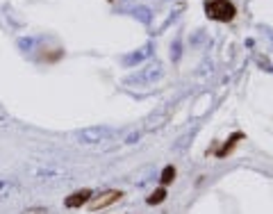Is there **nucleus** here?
Masks as SVG:
<instances>
[{"label": "nucleus", "mask_w": 273, "mask_h": 214, "mask_svg": "<svg viewBox=\"0 0 273 214\" xmlns=\"http://www.w3.org/2000/svg\"><path fill=\"white\" fill-rule=\"evenodd\" d=\"M205 14H207V19L228 23V21L234 19L237 9H234V5L230 0H205Z\"/></svg>", "instance_id": "1"}, {"label": "nucleus", "mask_w": 273, "mask_h": 214, "mask_svg": "<svg viewBox=\"0 0 273 214\" xmlns=\"http://www.w3.org/2000/svg\"><path fill=\"white\" fill-rule=\"evenodd\" d=\"M121 192H116V189H107V192H103L100 196H91V201H89V210L91 212H98V210H105L109 208V205H114V203L121 201Z\"/></svg>", "instance_id": "2"}, {"label": "nucleus", "mask_w": 273, "mask_h": 214, "mask_svg": "<svg viewBox=\"0 0 273 214\" xmlns=\"http://www.w3.org/2000/svg\"><path fill=\"white\" fill-rule=\"evenodd\" d=\"M91 189H80V192H75V194H71L66 198V201H64V205H66L68 210H75V208H82V205H84V203H89L91 201Z\"/></svg>", "instance_id": "3"}, {"label": "nucleus", "mask_w": 273, "mask_h": 214, "mask_svg": "<svg viewBox=\"0 0 273 214\" xmlns=\"http://www.w3.org/2000/svg\"><path fill=\"white\" fill-rule=\"evenodd\" d=\"M173 180H175V167H171V164H168V167L162 169L160 182H162V185H171Z\"/></svg>", "instance_id": "4"}, {"label": "nucleus", "mask_w": 273, "mask_h": 214, "mask_svg": "<svg viewBox=\"0 0 273 214\" xmlns=\"http://www.w3.org/2000/svg\"><path fill=\"white\" fill-rule=\"evenodd\" d=\"M167 201V189L160 187L157 192H153V194L148 196V205H160V203Z\"/></svg>", "instance_id": "5"}, {"label": "nucleus", "mask_w": 273, "mask_h": 214, "mask_svg": "<svg viewBox=\"0 0 273 214\" xmlns=\"http://www.w3.org/2000/svg\"><path fill=\"white\" fill-rule=\"evenodd\" d=\"M23 214H48V210L46 208H30V210H25Z\"/></svg>", "instance_id": "6"}]
</instances>
